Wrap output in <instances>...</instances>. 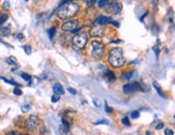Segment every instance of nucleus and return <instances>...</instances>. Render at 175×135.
Listing matches in <instances>:
<instances>
[{
  "label": "nucleus",
  "mask_w": 175,
  "mask_h": 135,
  "mask_svg": "<svg viewBox=\"0 0 175 135\" xmlns=\"http://www.w3.org/2000/svg\"><path fill=\"white\" fill-rule=\"evenodd\" d=\"M97 3H98V7H105L107 4L110 3V1H107V0H100V1L97 2Z\"/></svg>",
  "instance_id": "18"
},
{
  "label": "nucleus",
  "mask_w": 175,
  "mask_h": 135,
  "mask_svg": "<svg viewBox=\"0 0 175 135\" xmlns=\"http://www.w3.org/2000/svg\"><path fill=\"white\" fill-rule=\"evenodd\" d=\"M25 135H29V134H25Z\"/></svg>",
  "instance_id": "38"
},
{
  "label": "nucleus",
  "mask_w": 175,
  "mask_h": 135,
  "mask_svg": "<svg viewBox=\"0 0 175 135\" xmlns=\"http://www.w3.org/2000/svg\"><path fill=\"white\" fill-rule=\"evenodd\" d=\"M95 125H98V124H109V121L105 119H103V120H99V121H97V122H95Z\"/></svg>",
  "instance_id": "25"
},
{
  "label": "nucleus",
  "mask_w": 175,
  "mask_h": 135,
  "mask_svg": "<svg viewBox=\"0 0 175 135\" xmlns=\"http://www.w3.org/2000/svg\"><path fill=\"white\" fill-rule=\"evenodd\" d=\"M0 78L2 79L3 82H7V84H10V85H14V86H17V87L19 86V85H18V84H17V82H13V80H10V79H7V78H4V77H0Z\"/></svg>",
  "instance_id": "20"
},
{
  "label": "nucleus",
  "mask_w": 175,
  "mask_h": 135,
  "mask_svg": "<svg viewBox=\"0 0 175 135\" xmlns=\"http://www.w3.org/2000/svg\"><path fill=\"white\" fill-rule=\"evenodd\" d=\"M7 63L8 64H11V65H14V64H16V58L15 57H13V56H11V57H9V58H7Z\"/></svg>",
  "instance_id": "16"
},
{
  "label": "nucleus",
  "mask_w": 175,
  "mask_h": 135,
  "mask_svg": "<svg viewBox=\"0 0 175 135\" xmlns=\"http://www.w3.org/2000/svg\"><path fill=\"white\" fill-rule=\"evenodd\" d=\"M112 19L110 17H107V16H104V15H99L97 19H96V25L97 26H101V25H104V24H107V22H110Z\"/></svg>",
  "instance_id": "10"
},
{
  "label": "nucleus",
  "mask_w": 175,
  "mask_h": 135,
  "mask_svg": "<svg viewBox=\"0 0 175 135\" xmlns=\"http://www.w3.org/2000/svg\"><path fill=\"white\" fill-rule=\"evenodd\" d=\"M16 38H17L18 40H23V39H24V34L23 33H17V34H16Z\"/></svg>",
  "instance_id": "32"
},
{
  "label": "nucleus",
  "mask_w": 175,
  "mask_h": 135,
  "mask_svg": "<svg viewBox=\"0 0 175 135\" xmlns=\"http://www.w3.org/2000/svg\"><path fill=\"white\" fill-rule=\"evenodd\" d=\"M47 34H49L50 40L53 41L54 37H55V34H56V27H52V28H50V29L47 30Z\"/></svg>",
  "instance_id": "14"
},
{
  "label": "nucleus",
  "mask_w": 175,
  "mask_h": 135,
  "mask_svg": "<svg viewBox=\"0 0 175 135\" xmlns=\"http://www.w3.org/2000/svg\"><path fill=\"white\" fill-rule=\"evenodd\" d=\"M79 10H80V7L74 1L61 2V4H59V9L57 11V16L60 19L70 18L75 14H77Z\"/></svg>",
  "instance_id": "1"
},
{
  "label": "nucleus",
  "mask_w": 175,
  "mask_h": 135,
  "mask_svg": "<svg viewBox=\"0 0 175 135\" xmlns=\"http://www.w3.org/2000/svg\"><path fill=\"white\" fill-rule=\"evenodd\" d=\"M110 24H113V25H114L115 27H119V22H115V20H111Z\"/></svg>",
  "instance_id": "35"
},
{
  "label": "nucleus",
  "mask_w": 175,
  "mask_h": 135,
  "mask_svg": "<svg viewBox=\"0 0 175 135\" xmlns=\"http://www.w3.org/2000/svg\"><path fill=\"white\" fill-rule=\"evenodd\" d=\"M29 109H30V105L26 104V105H23V106H22V112H29Z\"/></svg>",
  "instance_id": "23"
},
{
  "label": "nucleus",
  "mask_w": 175,
  "mask_h": 135,
  "mask_svg": "<svg viewBox=\"0 0 175 135\" xmlns=\"http://www.w3.org/2000/svg\"><path fill=\"white\" fill-rule=\"evenodd\" d=\"M139 116H140V112H137V110H134V112H131V118H133V119L139 118Z\"/></svg>",
  "instance_id": "24"
},
{
  "label": "nucleus",
  "mask_w": 175,
  "mask_h": 135,
  "mask_svg": "<svg viewBox=\"0 0 175 135\" xmlns=\"http://www.w3.org/2000/svg\"><path fill=\"white\" fill-rule=\"evenodd\" d=\"M23 49L25 50V52H26L27 55H30L31 52H32V49H31V46H30V45H24V46H23Z\"/></svg>",
  "instance_id": "19"
},
{
  "label": "nucleus",
  "mask_w": 175,
  "mask_h": 135,
  "mask_svg": "<svg viewBox=\"0 0 175 135\" xmlns=\"http://www.w3.org/2000/svg\"><path fill=\"white\" fill-rule=\"evenodd\" d=\"M7 19H8V14H5V13L0 14V25H2L4 22H7Z\"/></svg>",
  "instance_id": "17"
},
{
  "label": "nucleus",
  "mask_w": 175,
  "mask_h": 135,
  "mask_svg": "<svg viewBox=\"0 0 175 135\" xmlns=\"http://www.w3.org/2000/svg\"><path fill=\"white\" fill-rule=\"evenodd\" d=\"M13 93L15 94V95H22V93H23V91L19 89V88H15V89L13 90Z\"/></svg>",
  "instance_id": "26"
},
{
  "label": "nucleus",
  "mask_w": 175,
  "mask_h": 135,
  "mask_svg": "<svg viewBox=\"0 0 175 135\" xmlns=\"http://www.w3.org/2000/svg\"><path fill=\"white\" fill-rule=\"evenodd\" d=\"M46 132H47V129H46V127H42V129H41V134H43V135L47 134Z\"/></svg>",
  "instance_id": "33"
},
{
  "label": "nucleus",
  "mask_w": 175,
  "mask_h": 135,
  "mask_svg": "<svg viewBox=\"0 0 175 135\" xmlns=\"http://www.w3.org/2000/svg\"><path fill=\"white\" fill-rule=\"evenodd\" d=\"M163 122H159V123H158V125H157L156 127V130H161V129H162V127H163Z\"/></svg>",
  "instance_id": "31"
},
{
  "label": "nucleus",
  "mask_w": 175,
  "mask_h": 135,
  "mask_svg": "<svg viewBox=\"0 0 175 135\" xmlns=\"http://www.w3.org/2000/svg\"><path fill=\"white\" fill-rule=\"evenodd\" d=\"M164 134L165 135H173L174 133H173V131H172L171 129H165V130H164Z\"/></svg>",
  "instance_id": "28"
},
{
  "label": "nucleus",
  "mask_w": 175,
  "mask_h": 135,
  "mask_svg": "<svg viewBox=\"0 0 175 135\" xmlns=\"http://www.w3.org/2000/svg\"><path fill=\"white\" fill-rule=\"evenodd\" d=\"M174 119H175V116H174Z\"/></svg>",
  "instance_id": "39"
},
{
  "label": "nucleus",
  "mask_w": 175,
  "mask_h": 135,
  "mask_svg": "<svg viewBox=\"0 0 175 135\" xmlns=\"http://www.w3.org/2000/svg\"><path fill=\"white\" fill-rule=\"evenodd\" d=\"M3 7L4 9H9V7H10V4H9L8 1H4L3 2Z\"/></svg>",
  "instance_id": "34"
},
{
  "label": "nucleus",
  "mask_w": 175,
  "mask_h": 135,
  "mask_svg": "<svg viewBox=\"0 0 175 135\" xmlns=\"http://www.w3.org/2000/svg\"><path fill=\"white\" fill-rule=\"evenodd\" d=\"M109 62H110L114 68H120L122 67L126 62V59L124 57V52L120 47H115V48L111 49L109 52Z\"/></svg>",
  "instance_id": "2"
},
{
  "label": "nucleus",
  "mask_w": 175,
  "mask_h": 135,
  "mask_svg": "<svg viewBox=\"0 0 175 135\" xmlns=\"http://www.w3.org/2000/svg\"><path fill=\"white\" fill-rule=\"evenodd\" d=\"M7 135H21V134H19V132L17 131H10L7 133Z\"/></svg>",
  "instance_id": "30"
},
{
  "label": "nucleus",
  "mask_w": 175,
  "mask_h": 135,
  "mask_svg": "<svg viewBox=\"0 0 175 135\" xmlns=\"http://www.w3.org/2000/svg\"><path fill=\"white\" fill-rule=\"evenodd\" d=\"M174 82H175V79H174Z\"/></svg>",
  "instance_id": "40"
},
{
  "label": "nucleus",
  "mask_w": 175,
  "mask_h": 135,
  "mask_svg": "<svg viewBox=\"0 0 175 135\" xmlns=\"http://www.w3.org/2000/svg\"><path fill=\"white\" fill-rule=\"evenodd\" d=\"M122 4L117 2V1H112L110 3L107 4V11L110 12V13H113V14H118L119 12L122 11Z\"/></svg>",
  "instance_id": "8"
},
{
  "label": "nucleus",
  "mask_w": 175,
  "mask_h": 135,
  "mask_svg": "<svg viewBox=\"0 0 175 135\" xmlns=\"http://www.w3.org/2000/svg\"><path fill=\"white\" fill-rule=\"evenodd\" d=\"M53 90H54V93L58 94V95L65 93V89H64V87L61 86L60 84H54Z\"/></svg>",
  "instance_id": "12"
},
{
  "label": "nucleus",
  "mask_w": 175,
  "mask_h": 135,
  "mask_svg": "<svg viewBox=\"0 0 175 135\" xmlns=\"http://www.w3.org/2000/svg\"><path fill=\"white\" fill-rule=\"evenodd\" d=\"M21 76H22L25 80H27V82H30V80H31V76L29 74H27V73H22V74H21Z\"/></svg>",
  "instance_id": "21"
},
{
  "label": "nucleus",
  "mask_w": 175,
  "mask_h": 135,
  "mask_svg": "<svg viewBox=\"0 0 175 135\" xmlns=\"http://www.w3.org/2000/svg\"><path fill=\"white\" fill-rule=\"evenodd\" d=\"M59 101V95L58 94H54L53 97H52V102L53 103H56V102Z\"/></svg>",
  "instance_id": "27"
},
{
  "label": "nucleus",
  "mask_w": 175,
  "mask_h": 135,
  "mask_svg": "<svg viewBox=\"0 0 175 135\" xmlns=\"http://www.w3.org/2000/svg\"><path fill=\"white\" fill-rule=\"evenodd\" d=\"M77 20H68V22H65L62 25H61V30L65 31V32H71V31H75V28L77 27Z\"/></svg>",
  "instance_id": "7"
},
{
  "label": "nucleus",
  "mask_w": 175,
  "mask_h": 135,
  "mask_svg": "<svg viewBox=\"0 0 175 135\" xmlns=\"http://www.w3.org/2000/svg\"><path fill=\"white\" fill-rule=\"evenodd\" d=\"M135 72L134 71H130V72H125L124 74H122V78L124 79V80H130V79L133 77V75Z\"/></svg>",
  "instance_id": "13"
},
{
  "label": "nucleus",
  "mask_w": 175,
  "mask_h": 135,
  "mask_svg": "<svg viewBox=\"0 0 175 135\" xmlns=\"http://www.w3.org/2000/svg\"><path fill=\"white\" fill-rule=\"evenodd\" d=\"M70 92V93H72V94H76V90L75 89H73L72 87H69L68 89H67Z\"/></svg>",
  "instance_id": "29"
},
{
  "label": "nucleus",
  "mask_w": 175,
  "mask_h": 135,
  "mask_svg": "<svg viewBox=\"0 0 175 135\" xmlns=\"http://www.w3.org/2000/svg\"><path fill=\"white\" fill-rule=\"evenodd\" d=\"M103 76H104L105 80L109 82H115V79H116V76H115V74L112 71H105V73H104Z\"/></svg>",
  "instance_id": "11"
},
{
  "label": "nucleus",
  "mask_w": 175,
  "mask_h": 135,
  "mask_svg": "<svg viewBox=\"0 0 175 135\" xmlns=\"http://www.w3.org/2000/svg\"><path fill=\"white\" fill-rule=\"evenodd\" d=\"M105 112H112V108H110V107L107 106V103H105Z\"/></svg>",
  "instance_id": "36"
},
{
  "label": "nucleus",
  "mask_w": 175,
  "mask_h": 135,
  "mask_svg": "<svg viewBox=\"0 0 175 135\" xmlns=\"http://www.w3.org/2000/svg\"><path fill=\"white\" fill-rule=\"evenodd\" d=\"M89 34L92 37H101L103 34V28L100 26H95L92 27L90 31H89Z\"/></svg>",
  "instance_id": "9"
},
{
  "label": "nucleus",
  "mask_w": 175,
  "mask_h": 135,
  "mask_svg": "<svg viewBox=\"0 0 175 135\" xmlns=\"http://www.w3.org/2000/svg\"><path fill=\"white\" fill-rule=\"evenodd\" d=\"M152 86L155 87V89L157 90V92H158V94H159L160 97H165V95H164V93L161 91V88H160L159 86H158V84H157L156 82H152Z\"/></svg>",
  "instance_id": "15"
},
{
  "label": "nucleus",
  "mask_w": 175,
  "mask_h": 135,
  "mask_svg": "<svg viewBox=\"0 0 175 135\" xmlns=\"http://www.w3.org/2000/svg\"><path fill=\"white\" fill-rule=\"evenodd\" d=\"M39 125V118L36 115L30 116L26 120V129L28 131H36Z\"/></svg>",
  "instance_id": "6"
},
{
  "label": "nucleus",
  "mask_w": 175,
  "mask_h": 135,
  "mask_svg": "<svg viewBox=\"0 0 175 135\" xmlns=\"http://www.w3.org/2000/svg\"><path fill=\"white\" fill-rule=\"evenodd\" d=\"M87 42H88V38H87L86 34L84 33V32L75 34L74 38H73V40H72L73 46L76 47L77 49L84 48V47L86 46V44H87Z\"/></svg>",
  "instance_id": "5"
},
{
  "label": "nucleus",
  "mask_w": 175,
  "mask_h": 135,
  "mask_svg": "<svg viewBox=\"0 0 175 135\" xmlns=\"http://www.w3.org/2000/svg\"><path fill=\"white\" fill-rule=\"evenodd\" d=\"M104 52V45L101 42L92 41L90 44V55L94 58H100Z\"/></svg>",
  "instance_id": "4"
},
{
  "label": "nucleus",
  "mask_w": 175,
  "mask_h": 135,
  "mask_svg": "<svg viewBox=\"0 0 175 135\" xmlns=\"http://www.w3.org/2000/svg\"><path fill=\"white\" fill-rule=\"evenodd\" d=\"M86 3H88L89 5H92L94 3H96V1H95V0H92V1H86Z\"/></svg>",
  "instance_id": "37"
},
{
  "label": "nucleus",
  "mask_w": 175,
  "mask_h": 135,
  "mask_svg": "<svg viewBox=\"0 0 175 135\" xmlns=\"http://www.w3.org/2000/svg\"><path fill=\"white\" fill-rule=\"evenodd\" d=\"M122 89H124V92H125V93L130 94V93L135 92V91H144V92H147L149 90V88L145 85L144 82H132L125 85Z\"/></svg>",
  "instance_id": "3"
},
{
  "label": "nucleus",
  "mask_w": 175,
  "mask_h": 135,
  "mask_svg": "<svg viewBox=\"0 0 175 135\" xmlns=\"http://www.w3.org/2000/svg\"><path fill=\"white\" fill-rule=\"evenodd\" d=\"M122 123L124 124V125H126V127H130V121H129V119H128L127 117L122 118Z\"/></svg>",
  "instance_id": "22"
}]
</instances>
